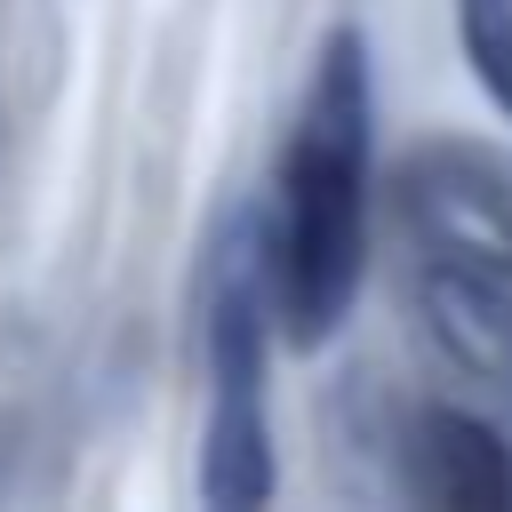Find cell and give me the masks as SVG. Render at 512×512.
Returning <instances> with one entry per match:
<instances>
[{
  "instance_id": "6da1fadb",
  "label": "cell",
  "mask_w": 512,
  "mask_h": 512,
  "mask_svg": "<svg viewBox=\"0 0 512 512\" xmlns=\"http://www.w3.org/2000/svg\"><path fill=\"white\" fill-rule=\"evenodd\" d=\"M400 272L432 360L496 416H512V160L440 136L392 176Z\"/></svg>"
},
{
  "instance_id": "5b68a950",
  "label": "cell",
  "mask_w": 512,
  "mask_h": 512,
  "mask_svg": "<svg viewBox=\"0 0 512 512\" xmlns=\"http://www.w3.org/2000/svg\"><path fill=\"white\" fill-rule=\"evenodd\" d=\"M456 40L480 96L512 120V0H456Z\"/></svg>"
},
{
  "instance_id": "277c9868",
  "label": "cell",
  "mask_w": 512,
  "mask_h": 512,
  "mask_svg": "<svg viewBox=\"0 0 512 512\" xmlns=\"http://www.w3.org/2000/svg\"><path fill=\"white\" fill-rule=\"evenodd\" d=\"M408 480L448 512H512V432L480 400H432L408 424Z\"/></svg>"
},
{
  "instance_id": "3957f363",
  "label": "cell",
  "mask_w": 512,
  "mask_h": 512,
  "mask_svg": "<svg viewBox=\"0 0 512 512\" xmlns=\"http://www.w3.org/2000/svg\"><path fill=\"white\" fill-rule=\"evenodd\" d=\"M272 224L264 208H232L208 240L200 272V352H208V424H200V496L216 512H256L280 488L272 448Z\"/></svg>"
},
{
  "instance_id": "7a4b0ae2",
  "label": "cell",
  "mask_w": 512,
  "mask_h": 512,
  "mask_svg": "<svg viewBox=\"0 0 512 512\" xmlns=\"http://www.w3.org/2000/svg\"><path fill=\"white\" fill-rule=\"evenodd\" d=\"M368 168H376V80L368 40L336 24L312 48V80L264 200L272 224V288H280V336L328 344L368 280Z\"/></svg>"
}]
</instances>
